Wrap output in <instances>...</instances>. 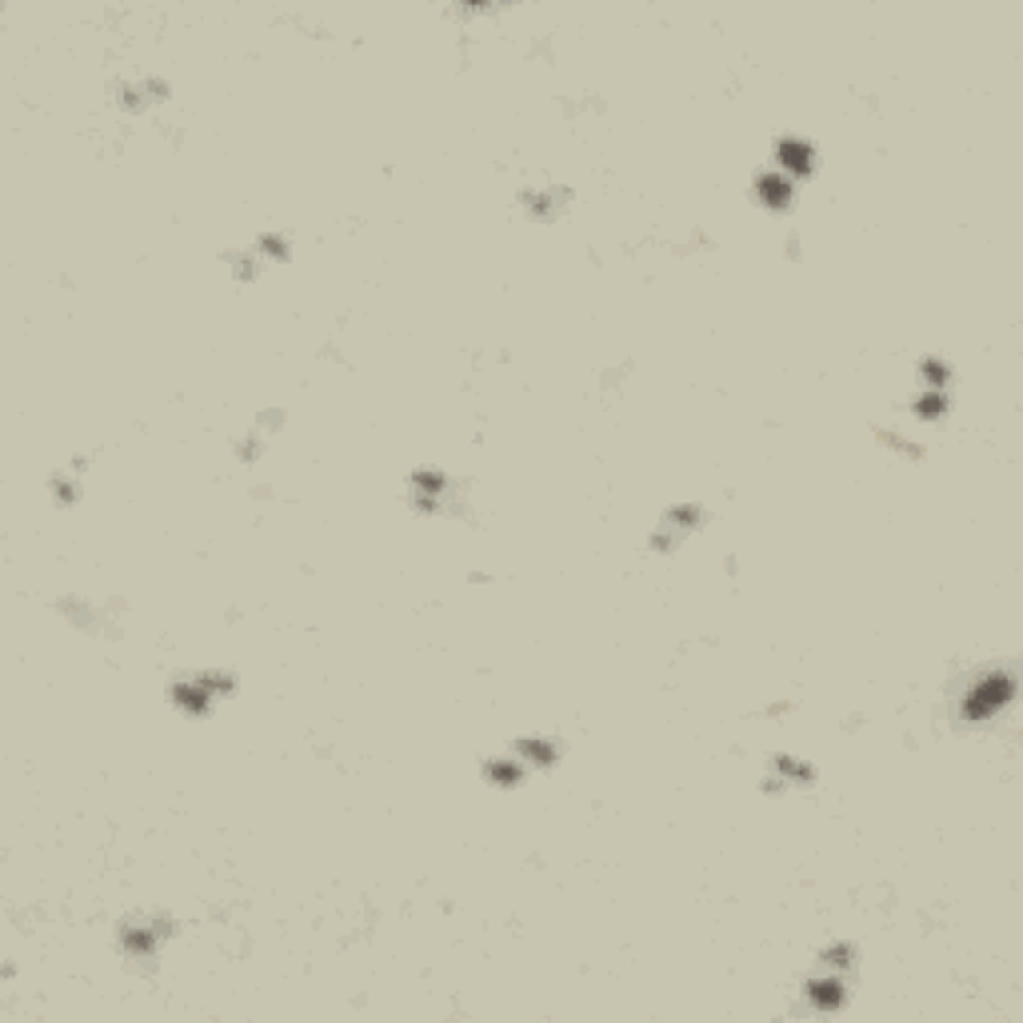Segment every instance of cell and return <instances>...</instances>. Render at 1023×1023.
Here are the masks:
<instances>
[{"instance_id":"6da1fadb","label":"cell","mask_w":1023,"mask_h":1023,"mask_svg":"<svg viewBox=\"0 0 1023 1023\" xmlns=\"http://www.w3.org/2000/svg\"><path fill=\"white\" fill-rule=\"evenodd\" d=\"M1011 696H1016V680L1004 676V671H991L984 684L971 688V696L964 700V716L968 720H988L991 711L1011 704Z\"/></svg>"},{"instance_id":"5b68a950","label":"cell","mask_w":1023,"mask_h":1023,"mask_svg":"<svg viewBox=\"0 0 1023 1023\" xmlns=\"http://www.w3.org/2000/svg\"><path fill=\"white\" fill-rule=\"evenodd\" d=\"M516 756L524 760V768H544L556 760V751H551L548 740H520L516 744Z\"/></svg>"},{"instance_id":"277c9868","label":"cell","mask_w":1023,"mask_h":1023,"mask_svg":"<svg viewBox=\"0 0 1023 1023\" xmlns=\"http://www.w3.org/2000/svg\"><path fill=\"white\" fill-rule=\"evenodd\" d=\"M791 193H796V184H791V176H780V173H768L764 180H760V196L768 200L771 208H784Z\"/></svg>"},{"instance_id":"7a4b0ae2","label":"cell","mask_w":1023,"mask_h":1023,"mask_svg":"<svg viewBox=\"0 0 1023 1023\" xmlns=\"http://www.w3.org/2000/svg\"><path fill=\"white\" fill-rule=\"evenodd\" d=\"M776 160L784 164L788 176H804V173H811V160H816V156H811V144H808V140H796V136H791V140H780Z\"/></svg>"},{"instance_id":"3957f363","label":"cell","mask_w":1023,"mask_h":1023,"mask_svg":"<svg viewBox=\"0 0 1023 1023\" xmlns=\"http://www.w3.org/2000/svg\"><path fill=\"white\" fill-rule=\"evenodd\" d=\"M808 999H811L816 1008H824V1011H828V1008H839V1004H844V979H839L836 971H831V976L811 979V984H808Z\"/></svg>"}]
</instances>
